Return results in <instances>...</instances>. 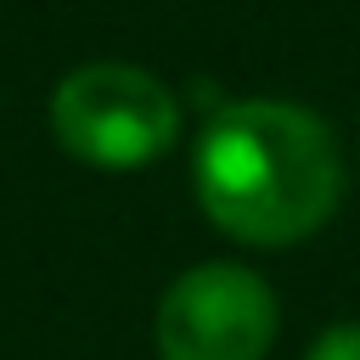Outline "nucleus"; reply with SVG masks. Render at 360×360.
Listing matches in <instances>:
<instances>
[{"label":"nucleus","instance_id":"obj_1","mask_svg":"<svg viewBox=\"0 0 360 360\" xmlns=\"http://www.w3.org/2000/svg\"><path fill=\"white\" fill-rule=\"evenodd\" d=\"M343 163L332 129L287 101H231L202 124L197 197L208 219L242 242L281 248L326 225Z\"/></svg>","mask_w":360,"mask_h":360},{"label":"nucleus","instance_id":"obj_2","mask_svg":"<svg viewBox=\"0 0 360 360\" xmlns=\"http://www.w3.org/2000/svg\"><path fill=\"white\" fill-rule=\"evenodd\" d=\"M51 129L73 158L96 169H135L169 152L180 129V107L152 73L129 62H90L56 84Z\"/></svg>","mask_w":360,"mask_h":360},{"label":"nucleus","instance_id":"obj_3","mask_svg":"<svg viewBox=\"0 0 360 360\" xmlns=\"http://www.w3.org/2000/svg\"><path fill=\"white\" fill-rule=\"evenodd\" d=\"M276 338V292L242 264H197L158 304L163 360H264Z\"/></svg>","mask_w":360,"mask_h":360},{"label":"nucleus","instance_id":"obj_4","mask_svg":"<svg viewBox=\"0 0 360 360\" xmlns=\"http://www.w3.org/2000/svg\"><path fill=\"white\" fill-rule=\"evenodd\" d=\"M304 360H360V326H332V332H321Z\"/></svg>","mask_w":360,"mask_h":360}]
</instances>
